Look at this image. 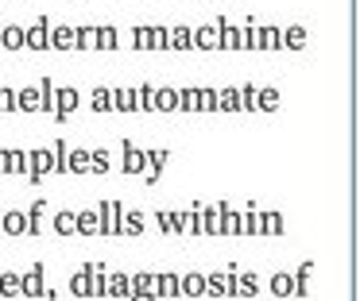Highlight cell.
<instances>
[{"mask_svg":"<svg viewBox=\"0 0 360 301\" xmlns=\"http://www.w3.org/2000/svg\"><path fill=\"white\" fill-rule=\"evenodd\" d=\"M43 213H47V201H43V197L27 208V236H32V239L43 236Z\"/></svg>","mask_w":360,"mask_h":301,"instance_id":"32","label":"cell"},{"mask_svg":"<svg viewBox=\"0 0 360 301\" xmlns=\"http://www.w3.org/2000/svg\"><path fill=\"white\" fill-rule=\"evenodd\" d=\"M283 232H287V220H283V213H275V208L259 213V228H256V236H275V239H279Z\"/></svg>","mask_w":360,"mask_h":301,"instance_id":"18","label":"cell"},{"mask_svg":"<svg viewBox=\"0 0 360 301\" xmlns=\"http://www.w3.org/2000/svg\"><path fill=\"white\" fill-rule=\"evenodd\" d=\"M256 228H259V205H248L240 213V236H256Z\"/></svg>","mask_w":360,"mask_h":301,"instance_id":"39","label":"cell"},{"mask_svg":"<svg viewBox=\"0 0 360 301\" xmlns=\"http://www.w3.org/2000/svg\"><path fill=\"white\" fill-rule=\"evenodd\" d=\"M20 297H32V301H55L58 297L47 286V262H32V270H27L24 282H20Z\"/></svg>","mask_w":360,"mask_h":301,"instance_id":"1","label":"cell"},{"mask_svg":"<svg viewBox=\"0 0 360 301\" xmlns=\"http://www.w3.org/2000/svg\"><path fill=\"white\" fill-rule=\"evenodd\" d=\"M16 112H39V85L16 89Z\"/></svg>","mask_w":360,"mask_h":301,"instance_id":"34","label":"cell"},{"mask_svg":"<svg viewBox=\"0 0 360 301\" xmlns=\"http://www.w3.org/2000/svg\"><path fill=\"white\" fill-rule=\"evenodd\" d=\"M132 290V278L120 274V270H109V282H105V297H128Z\"/></svg>","mask_w":360,"mask_h":301,"instance_id":"28","label":"cell"},{"mask_svg":"<svg viewBox=\"0 0 360 301\" xmlns=\"http://www.w3.org/2000/svg\"><path fill=\"white\" fill-rule=\"evenodd\" d=\"M109 154L105 151H89V174H109Z\"/></svg>","mask_w":360,"mask_h":301,"instance_id":"48","label":"cell"},{"mask_svg":"<svg viewBox=\"0 0 360 301\" xmlns=\"http://www.w3.org/2000/svg\"><path fill=\"white\" fill-rule=\"evenodd\" d=\"M256 51L259 54L283 51V27H279V23H264V27L256 31Z\"/></svg>","mask_w":360,"mask_h":301,"instance_id":"10","label":"cell"},{"mask_svg":"<svg viewBox=\"0 0 360 301\" xmlns=\"http://www.w3.org/2000/svg\"><path fill=\"white\" fill-rule=\"evenodd\" d=\"M112 112H120V116L140 112V105H136V85H120V89H112Z\"/></svg>","mask_w":360,"mask_h":301,"instance_id":"12","label":"cell"},{"mask_svg":"<svg viewBox=\"0 0 360 301\" xmlns=\"http://www.w3.org/2000/svg\"><path fill=\"white\" fill-rule=\"evenodd\" d=\"M132 43H136V51H151V23L132 27Z\"/></svg>","mask_w":360,"mask_h":301,"instance_id":"46","label":"cell"},{"mask_svg":"<svg viewBox=\"0 0 360 301\" xmlns=\"http://www.w3.org/2000/svg\"><path fill=\"white\" fill-rule=\"evenodd\" d=\"M120 151H124V162H120V170H124V174H148V159H143V151H140V147H136L132 143V139H120Z\"/></svg>","mask_w":360,"mask_h":301,"instance_id":"5","label":"cell"},{"mask_svg":"<svg viewBox=\"0 0 360 301\" xmlns=\"http://www.w3.org/2000/svg\"><path fill=\"white\" fill-rule=\"evenodd\" d=\"M279 105H283V97H279V89H275V85L256 89V112H275Z\"/></svg>","mask_w":360,"mask_h":301,"instance_id":"29","label":"cell"},{"mask_svg":"<svg viewBox=\"0 0 360 301\" xmlns=\"http://www.w3.org/2000/svg\"><path fill=\"white\" fill-rule=\"evenodd\" d=\"M74 51L94 54V23L89 27H74Z\"/></svg>","mask_w":360,"mask_h":301,"instance_id":"40","label":"cell"},{"mask_svg":"<svg viewBox=\"0 0 360 301\" xmlns=\"http://www.w3.org/2000/svg\"><path fill=\"white\" fill-rule=\"evenodd\" d=\"M89 108H94L97 116L112 112V89H109V85H97V89H94V100H89Z\"/></svg>","mask_w":360,"mask_h":301,"instance_id":"36","label":"cell"},{"mask_svg":"<svg viewBox=\"0 0 360 301\" xmlns=\"http://www.w3.org/2000/svg\"><path fill=\"white\" fill-rule=\"evenodd\" d=\"M20 282H24V274H16V270H4L0 274V297H20Z\"/></svg>","mask_w":360,"mask_h":301,"instance_id":"35","label":"cell"},{"mask_svg":"<svg viewBox=\"0 0 360 301\" xmlns=\"http://www.w3.org/2000/svg\"><path fill=\"white\" fill-rule=\"evenodd\" d=\"M171 51H179V54L190 51V27L186 23H174L171 27Z\"/></svg>","mask_w":360,"mask_h":301,"instance_id":"38","label":"cell"},{"mask_svg":"<svg viewBox=\"0 0 360 301\" xmlns=\"http://www.w3.org/2000/svg\"><path fill=\"white\" fill-rule=\"evenodd\" d=\"M55 236H74V213H55Z\"/></svg>","mask_w":360,"mask_h":301,"instance_id":"49","label":"cell"},{"mask_svg":"<svg viewBox=\"0 0 360 301\" xmlns=\"http://www.w3.org/2000/svg\"><path fill=\"white\" fill-rule=\"evenodd\" d=\"M143 159H148V174H143V182L155 185L159 178H163L167 162H171V151H167V147H151V151H143Z\"/></svg>","mask_w":360,"mask_h":301,"instance_id":"8","label":"cell"},{"mask_svg":"<svg viewBox=\"0 0 360 301\" xmlns=\"http://www.w3.org/2000/svg\"><path fill=\"white\" fill-rule=\"evenodd\" d=\"M190 51H217V27L213 23L190 27Z\"/></svg>","mask_w":360,"mask_h":301,"instance_id":"14","label":"cell"},{"mask_svg":"<svg viewBox=\"0 0 360 301\" xmlns=\"http://www.w3.org/2000/svg\"><path fill=\"white\" fill-rule=\"evenodd\" d=\"M74 236H97V208L74 213Z\"/></svg>","mask_w":360,"mask_h":301,"instance_id":"26","label":"cell"},{"mask_svg":"<svg viewBox=\"0 0 360 301\" xmlns=\"http://www.w3.org/2000/svg\"><path fill=\"white\" fill-rule=\"evenodd\" d=\"M179 297H205V274L202 270H190V274H179Z\"/></svg>","mask_w":360,"mask_h":301,"instance_id":"11","label":"cell"},{"mask_svg":"<svg viewBox=\"0 0 360 301\" xmlns=\"http://www.w3.org/2000/svg\"><path fill=\"white\" fill-rule=\"evenodd\" d=\"M120 46V31L112 23H94V51H117Z\"/></svg>","mask_w":360,"mask_h":301,"instance_id":"13","label":"cell"},{"mask_svg":"<svg viewBox=\"0 0 360 301\" xmlns=\"http://www.w3.org/2000/svg\"><path fill=\"white\" fill-rule=\"evenodd\" d=\"M155 224L167 236H186V208H159Z\"/></svg>","mask_w":360,"mask_h":301,"instance_id":"4","label":"cell"},{"mask_svg":"<svg viewBox=\"0 0 360 301\" xmlns=\"http://www.w3.org/2000/svg\"><path fill=\"white\" fill-rule=\"evenodd\" d=\"M198 213H202V236H217V208L202 205Z\"/></svg>","mask_w":360,"mask_h":301,"instance_id":"44","label":"cell"},{"mask_svg":"<svg viewBox=\"0 0 360 301\" xmlns=\"http://www.w3.org/2000/svg\"><path fill=\"white\" fill-rule=\"evenodd\" d=\"M27 43V27H20V23H8V27H0V51H24Z\"/></svg>","mask_w":360,"mask_h":301,"instance_id":"15","label":"cell"},{"mask_svg":"<svg viewBox=\"0 0 360 301\" xmlns=\"http://www.w3.org/2000/svg\"><path fill=\"white\" fill-rule=\"evenodd\" d=\"M0 228L8 232L12 239H16V236H27V213H20V208L4 213V216H0Z\"/></svg>","mask_w":360,"mask_h":301,"instance_id":"24","label":"cell"},{"mask_svg":"<svg viewBox=\"0 0 360 301\" xmlns=\"http://www.w3.org/2000/svg\"><path fill=\"white\" fill-rule=\"evenodd\" d=\"M256 293H259V274L236 270V297H256Z\"/></svg>","mask_w":360,"mask_h":301,"instance_id":"31","label":"cell"},{"mask_svg":"<svg viewBox=\"0 0 360 301\" xmlns=\"http://www.w3.org/2000/svg\"><path fill=\"white\" fill-rule=\"evenodd\" d=\"M217 112H225V116H233V112H240V89H217Z\"/></svg>","mask_w":360,"mask_h":301,"instance_id":"33","label":"cell"},{"mask_svg":"<svg viewBox=\"0 0 360 301\" xmlns=\"http://www.w3.org/2000/svg\"><path fill=\"white\" fill-rule=\"evenodd\" d=\"M151 105H155V112H179V89H159L155 85V97H151Z\"/></svg>","mask_w":360,"mask_h":301,"instance_id":"25","label":"cell"},{"mask_svg":"<svg viewBox=\"0 0 360 301\" xmlns=\"http://www.w3.org/2000/svg\"><path fill=\"white\" fill-rule=\"evenodd\" d=\"M240 89V112H256V89L259 85H236Z\"/></svg>","mask_w":360,"mask_h":301,"instance_id":"47","label":"cell"},{"mask_svg":"<svg viewBox=\"0 0 360 301\" xmlns=\"http://www.w3.org/2000/svg\"><path fill=\"white\" fill-rule=\"evenodd\" d=\"M159 297H179V274L174 270H155V301Z\"/></svg>","mask_w":360,"mask_h":301,"instance_id":"21","label":"cell"},{"mask_svg":"<svg viewBox=\"0 0 360 301\" xmlns=\"http://www.w3.org/2000/svg\"><path fill=\"white\" fill-rule=\"evenodd\" d=\"M124 208V201H97V236H120Z\"/></svg>","mask_w":360,"mask_h":301,"instance_id":"2","label":"cell"},{"mask_svg":"<svg viewBox=\"0 0 360 301\" xmlns=\"http://www.w3.org/2000/svg\"><path fill=\"white\" fill-rule=\"evenodd\" d=\"M143 228H148V216H143L140 208H124V220H120V236L136 239V236H143Z\"/></svg>","mask_w":360,"mask_h":301,"instance_id":"19","label":"cell"},{"mask_svg":"<svg viewBox=\"0 0 360 301\" xmlns=\"http://www.w3.org/2000/svg\"><path fill=\"white\" fill-rule=\"evenodd\" d=\"M194 105L198 112H217V89L213 85H194Z\"/></svg>","mask_w":360,"mask_h":301,"instance_id":"30","label":"cell"},{"mask_svg":"<svg viewBox=\"0 0 360 301\" xmlns=\"http://www.w3.org/2000/svg\"><path fill=\"white\" fill-rule=\"evenodd\" d=\"M217 236H240V213L229 201H217Z\"/></svg>","mask_w":360,"mask_h":301,"instance_id":"7","label":"cell"},{"mask_svg":"<svg viewBox=\"0 0 360 301\" xmlns=\"http://www.w3.org/2000/svg\"><path fill=\"white\" fill-rule=\"evenodd\" d=\"M47 39H51V20L47 15H39V20L27 27V43H24V51H32V54H43L47 51Z\"/></svg>","mask_w":360,"mask_h":301,"instance_id":"9","label":"cell"},{"mask_svg":"<svg viewBox=\"0 0 360 301\" xmlns=\"http://www.w3.org/2000/svg\"><path fill=\"white\" fill-rule=\"evenodd\" d=\"M0 112H16V89H8L4 77H0Z\"/></svg>","mask_w":360,"mask_h":301,"instance_id":"50","label":"cell"},{"mask_svg":"<svg viewBox=\"0 0 360 301\" xmlns=\"http://www.w3.org/2000/svg\"><path fill=\"white\" fill-rule=\"evenodd\" d=\"M66 174H89V151L86 147H66Z\"/></svg>","mask_w":360,"mask_h":301,"instance_id":"23","label":"cell"},{"mask_svg":"<svg viewBox=\"0 0 360 301\" xmlns=\"http://www.w3.org/2000/svg\"><path fill=\"white\" fill-rule=\"evenodd\" d=\"M47 174H55V151L51 147H35V151H27V182L39 185Z\"/></svg>","mask_w":360,"mask_h":301,"instance_id":"3","label":"cell"},{"mask_svg":"<svg viewBox=\"0 0 360 301\" xmlns=\"http://www.w3.org/2000/svg\"><path fill=\"white\" fill-rule=\"evenodd\" d=\"M306 43H310V31H306L302 23H290V27H283V51H302Z\"/></svg>","mask_w":360,"mask_h":301,"instance_id":"22","label":"cell"},{"mask_svg":"<svg viewBox=\"0 0 360 301\" xmlns=\"http://www.w3.org/2000/svg\"><path fill=\"white\" fill-rule=\"evenodd\" d=\"M151 51H171V27L167 23H151Z\"/></svg>","mask_w":360,"mask_h":301,"instance_id":"37","label":"cell"},{"mask_svg":"<svg viewBox=\"0 0 360 301\" xmlns=\"http://www.w3.org/2000/svg\"><path fill=\"white\" fill-rule=\"evenodd\" d=\"M151 97H155V85H151V81L136 85V105H140V112H155V105H151Z\"/></svg>","mask_w":360,"mask_h":301,"instance_id":"41","label":"cell"},{"mask_svg":"<svg viewBox=\"0 0 360 301\" xmlns=\"http://www.w3.org/2000/svg\"><path fill=\"white\" fill-rule=\"evenodd\" d=\"M70 293L74 297H94V262L78 267V274L70 278Z\"/></svg>","mask_w":360,"mask_h":301,"instance_id":"16","label":"cell"},{"mask_svg":"<svg viewBox=\"0 0 360 301\" xmlns=\"http://www.w3.org/2000/svg\"><path fill=\"white\" fill-rule=\"evenodd\" d=\"M78 105H82V97H78L74 85H66V89L55 85V120H70V116L78 112Z\"/></svg>","mask_w":360,"mask_h":301,"instance_id":"6","label":"cell"},{"mask_svg":"<svg viewBox=\"0 0 360 301\" xmlns=\"http://www.w3.org/2000/svg\"><path fill=\"white\" fill-rule=\"evenodd\" d=\"M267 290H271V297H279V301L295 297V274H290V270H275L271 282H267Z\"/></svg>","mask_w":360,"mask_h":301,"instance_id":"17","label":"cell"},{"mask_svg":"<svg viewBox=\"0 0 360 301\" xmlns=\"http://www.w3.org/2000/svg\"><path fill=\"white\" fill-rule=\"evenodd\" d=\"M105 282H109V262H94V297H105Z\"/></svg>","mask_w":360,"mask_h":301,"instance_id":"45","label":"cell"},{"mask_svg":"<svg viewBox=\"0 0 360 301\" xmlns=\"http://www.w3.org/2000/svg\"><path fill=\"white\" fill-rule=\"evenodd\" d=\"M205 297H225V270L205 274Z\"/></svg>","mask_w":360,"mask_h":301,"instance_id":"43","label":"cell"},{"mask_svg":"<svg viewBox=\"0 0 360 301\" xmlns=\"http://www.w3.org/2000/svg\"><path fill=\"white\" fill-rule=\"evenodd\" d=\"M47 51H74V27H70V23H63V27H55V23H51Z\"/></svg>","mask_w":360,"mask_h":301,"instance_id":"20","label":"cell"},{"mask_svg":"<svg viewBox=\"0 0 360 301\" xmlns=\"http://www.w3.org/2000/svg\"><path fill=\"white\" fill-rule=\"evenodd\" d=\"M295 274V297H310V274H314V259L298 262V270H290Z\"/></svg>","mask_w":360,"mask_h":301,"instance_id":"27","label":"cell"},{"mask_svg":"<svg viewBox=\"0 0 360 301\" xmlns=\"http://www.w3.org/2000/svg\"><path fill=\"white\" fill-rule=\"evenodd\" d=\"M256 31H259L256 20H244L240 23V51H256Z\"/></svg>","mask_w":360,"mask_h":301,"instance_id":"42","label":"cell"}]
</instances>
